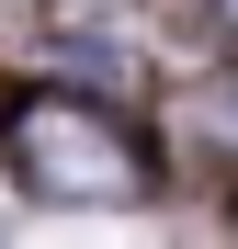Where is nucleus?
I'll list each match as a JSON object with an SVG mask.
<instances>
[{
	"instance_id": "nucleus-1",
	"label": "nucleus",
	"mask_w": 238,
	"mask_h": 249,
	"mask_svg": "<svg viewBox=\"0 0 238 249\" xmlns=\"http://www.w3.org/2000/svg\"><path fill=\"white\" fill-rule=\"evenodd\" d=\"M0 159H12V181L46 193V204H125L147 181L136 170V136L113 113L68 102V91H23L12 113H0Z\"/></svg>"
}]
</instances>
